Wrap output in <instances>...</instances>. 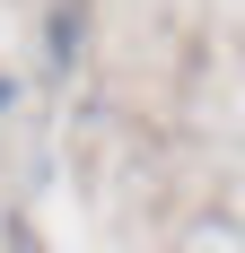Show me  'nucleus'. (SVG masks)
I'll list each match as a JSON object with an SVG mask.
<instances>
[{"mask_svg": "<svg viewBox=\"0 0 245 253\" xmlns=\"http://www.w3.org/2000/svg\"><path fill=\"white\" fill-rule=\"evenodd\" d=\"M79 26H88V18H79V9H61V26H53V52H61V61L79 52Z\"/></svg>", "mask_w": 245, "mask_h": 253, "instance_id": "nucleus-1", "label": "nucleus"}]
</instances>
